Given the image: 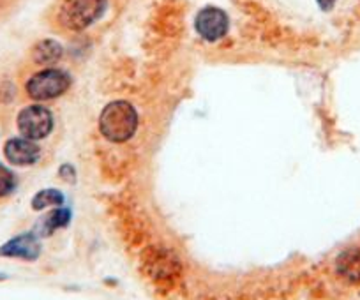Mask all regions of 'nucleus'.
<instances>
[{"label":"nucleus","mask_w":360,"mask_h":300,"mask_svg":"<svg viewBox=\"0 0 360 300\" xmlns=\"http://www.w3.org/2000/svg\"><path fill=\"white\" fill-rule=\"evenodd\" d=\"M138 129V112L131 103L113 101L103 108L99 115V131L113 143L131 140Z\"/></svg>","instance_id":"1"},{"label":"nucleus","mask_w":360,"mask_h":300,"mask_svg":"<svg viewBox=\"0 0 360 300\" xmlns=\"http://www.w3.org/2000/svg\"><path fill=\"white\" fill-rule=\"evenodd\" d=\"M110 0H64L58 11V22L64 29L83 32L106 15Z\"/></svg>","instance_id":"2"},{"label":"nucleus","mask_w":360,"mask_h":300,"mask_svg":"<svg viewBox=\"0 0 360 300\" xmlns=\"http://www.w3.org/2000/svg\"><path fill=\"white\" fill-rule=\"evenodd\" d=\"M71 87V77L57 67H46L34 72L27 80L25 92L32 101L43 103L60 98Z\"/></svg>","instance_id":"3"},{"label":"nucleus","mask_w":360,"mask_h":300,"mask_svg":"<svg viewBox=\"0 0 360 300\" xmlns=\"http://www.w3.org/2000/svg\"><path fill=\"white\" fill-rule=\"evenodd\" d=\"M16 126L22 136L39 141L53 131V113L43 105L25 106L16 117Z\"/></svg>","instance_id":"4"},{"label":"nucleus","mask_w":360,"mask_h":300,"mask_svg":"<svg viewBox=\"0 0 360 300\" xmlns=\"http://www.w3.org/2000/svg\"><path fill=\"white\" fill-rule=\"evenodd\" d=\"M195 30L203 41L216 43V41L226 37L228 30H230V18H228L226 11L217 6H205L196 15Z\"/></svg>","instance_id":"5"},{"label":"nucleus","mask_w":360,"mask_h":300,"mask_svg":"<svg viewBox=\"0 0 360 300\" xmlns=\"http://www.w3.org/2000/svg\"><path fill=\"white\" fill-rule=\"evenodd\" d=\"M41 253H43L41 237H37L36 232L20 233L0 246V258H11V260L36 261Z\"/></svg>","instance_id":"6"},{"label":"nucleus","mask_w":360,"mask_h":300,"mask_svg":"<svg viewBox=\"0 0 360 300\" xmlns=\"http://www.w3.org/2000/svg\"><path fill=\"white\" fill-rule=\"evenodd\" d=\"M4 156L15 167H32L39 161L41 147L25 136L9 138L4 145Z\"/></svg>","instance_id":"7"},{"label":"nucleus","mask_w":360,"mask_h":300,"mask_svg":"<svg viewBox=\"0 0 360 300\" xmlns=\"http://www.w3.org/2000/svg\"><path fill=\"white\" fill-rule=\"evenodd\" d=\"M72 212L68 207H55L51 209V212H48L46 216H43L39 219V223L36 224V230L34 232L37 233V237L44 239V237H51L55 232L62 228H68L71 224Z\"/></svg>","instance_id":"8"},{"label":"nucleus","mask_w":360,"mask_h":300,"mask_svg":"<svg viewBox=\"0 0 360 300\" xmlns=\"http://www.w3.org/2000/svg\"><path fill=\"white\" fill-rule=\"evenodd\" d=\"M64 55V46L55 39H41L37 41L30 51V58L37 65H53Z\"/></svg>","instance_id":"9"},{"label":"nucleus","mask_w":360,"mask_h":300,"mask_svg":"<svg viewBox=\"0 0 360 300\" xmlns=\"http://www.w3.org/2000/svg\"><path fill=\"white\" fill-rule=\"evenodd\" d=\"M339 275L345 278L349 282H360V249L353 247V249L345 251L341 256L338 258L335 263Z\"/></svg>","instance_id":"10"},{"label":"nucleus","mask_w":360,"mask_h":300,"mask_svg":"<svg viewBox=\"0 0 360 300\" xmlns=\"http://www.w3.org/2000/svg\"><path fill=\"white\" fill-rule=\"evenodd\" d=\"M65 202L64 193L58 191V189L48 188V189H41L39 193H36L30 202V207L36 212H43L46 209H55V207H62Z\"/></svg>","instance_id":"11"},{"label":"nucleus","mask_w":360,"mask_h":300,"mask_svg":"<svg viewBox=\"0 0 360 300\" xmlns=\"http://www.w3.org/2000/svg\"><path fill=\"white\" fill-rule=\"evenodd\" d=\"M148 270H150V275L161 274L162 278H168L173 272L179 270V263H176L175 258L169 256V254L154 253L148 258Z\"/></svg>","instance_id":"12"},{"label":"nucleus","mask_w":360,"mask_h":300,"mask_svg":"<svg viewBox=\"0 0 360 300\" xmlns=\"http://www.w3.org/2000/svg\"><path fill=\"white\" fill-rule=\"evenodd\" d=\"M18 178L6 164L0 163V198H8L16 191Z\"/></svg>","instance_id":"13"},{"label":"nucleus","mask_w":360,"mask_h":300,"mask_svg":"<svg viewBox=\"0 0 360 300\" xmlns=\"http://www.w3.org/2000/svg\"><path fill=\"white\" fill-rule=\"evenodd\" d=\"M58 175H60L62 181H65L68 184H75L76 182V170L72 168V164H62V167L58 168Z\"/></svg>","instance_id":"14"},{"label":"nucleus","mask_w":360,"mask_h":300,"mask_svg":"<svg viewBox=\"0 0 360 300\" xmlns=\"http://www.w3.org/2000/svg\"><path fill=\"white\" fill-rule=\"evenodd\" d=\"M335 2H338V0H316V4L320 6L321 11H325V13L332 11L335 6Z\"/></svg>","instance_id":"15"},{"label":"nucleus","mask_w":360,"mask_h":300,"mask_svg":"<svg viewBox=\"0 0 360 300\" xmlns=\"http://www.w3.org/2000/svg\"><path fill=\"white\" fill-rule=\"evenodd\" d=\"M6 279H8V274H4V272H0V282L6 281Z\"/></svg>","instance_id":"16"}]
</instances>
